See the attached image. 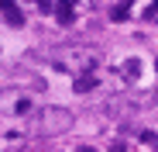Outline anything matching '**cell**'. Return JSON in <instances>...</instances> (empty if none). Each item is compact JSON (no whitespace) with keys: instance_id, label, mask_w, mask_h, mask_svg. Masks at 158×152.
<instances>
[{"instance_id":"1","label":"cell","mask_w":158,"mask_h":152,"mask_svg":"<svg viewBox=\"0 0 158 152\" xmlns=\"http://www.w3.org/2000/svg\"><path fill=\"white\" fill-rule=\"evenodd\" d=\"M120 73H124V76H127V80H138V76H141V62H138V59H127V62H124V69H120Z\"/></svg>"},{"instance_id":"2","label":"cell","mask_w":158,"mask_h":152,"mask_svg":"<svg viewBox=\"0 0 158 152\" xmlns=\"http://www.w3.org/2000/svg\"><path fill=\"white\" fill-rule=\"evenodd\" d=\"M72 4H76V0H62V4H59V21H62V24L72 21Z\"/></svg>"},{"instance_id":"3","label":"cell","mask_w":158,"mask_h":152,"mask_svg":"<svg viewBox=\"0 0 158 152\" xmlns=\"http://www.w3.org/2000/svg\"><path fill=\"white\" fill-rule=\"evenodd\" d=\"M4 17H7L10 24H14V28H17V24H24V14H21V11H17L14 4H10V7H4Z\"/></svg>"},{"instance_id":"4","label":"cell","mask_w":158,"mask_h":152,"mask_svg":"<svg viewBox=\"0 0 158 152\" xmlns=\"http://www.w3.org/2000/svg\"><path fill=\"white\" fill-rule=\"evenodd\" d=\"M93 87H96L93 76H79V80H76V93H86V90H93Z\"/></svg>"},{"instance_id":"5","label":"cell","mask_w":158,"mask_h":152,"mask_svg":"<svg viewBox=\"0 0 158 152\" xmlns=\"http://www.w3.org/2000/svg\"><path fill=\"white\" fill-rule=\"evenodd\" d=\"M127 14H131L127 7H114V11H110V17H114V21H127Z\"/></svg>"},{"instance_id":"6","label":"cell","mask_w":158,"mask_h":152,"mask_svg":"<svg viewBox=\"0 0 158 152\" xmlns=\"http://www.w3.org/2000/svg\"><path fill=\"white\" fill-rule=\"evenodd\" d=\"M76 152H96V149H93V145H79Z\"/></svg>"},{"instance_id":"7","label":"cell","mask_w":158,"mask_h":152,"mask_svg":"<svg viewBox=\"0 0 158 152\" xmlns=\"http://www.w3.org/2000/svg\"><path fill=\"white\" fill-rule=\"evenodd\" d=\"M155 4H158V0H155Z\"/></svg>"}]
</instances>
